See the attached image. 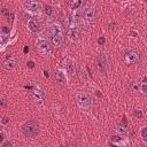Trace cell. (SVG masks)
Here are the masks:
<instances>
[{"instance_id":"cell-1","label":"cell","mask_w":147,"mask_h":147,"mask_svg":"<svg viewBox=\"0 0 147 147\" xmlns=\"http://www.w3.org/2000/svg\"><path fill=\"white\" fill-rule=\"evenodd\" d=\"M39 132V124L34 119H30L22 125V133L26 138H36Z\"/></svg>"},{"instance_id":"cell-2","label":"cell","mask_w":147,"mask_h":147,"mask_svg":"<svg viewBox=\"0 0 147 147\" xmlns=\"http://www.w3.org/2000/svg\"><path fill=\"white\" fill-rule=\"evenodd\" d=\"M76 102L82 110L88 111L92 108V98L87 92L80 91L76 94Z\"/></svg>"},{"instance_id":"cell-3","label":"cell","mask_w":147,"mask_h":147,"mask_svg":"<svg viewBox=\"0 0 147 147\" xmlns=\"http://www.w3.org/2000/svg\"><path fill=\"white\" fill-rule=\"evenodd\" d=\"M68 36L72 41H78L82 36L79 24L77 23L75 17L72 18V16L69 17V22H68Z\"/></svg>"},{"instance_id":"cell-4","label":"cell","mask_w":147,"mask_h":147,"mask_svg":"<svg viewBox=\"0 0 147 147\" xmlns=\"http://www.w3.org/2000/svg\"><path fill=\"white\" fill-rule=\"evenodd\" d=\"M140 53L137 49L127 48L123 53V60L127 65H138L140 63Z\"/></svg>"},{"instance_id":"cell-5","label":"cell","mask_w":147,"mask_h":147,"mask_svg":"<svg viewBox=\"0 0 147 147\" xmlns=\"http://www.w3.org/2000/svg\"><path fill=\"white\" fill-rule=\"evenodd\" d=\"M95 18H96L95 8L93 6H86L83 10V14H82V20H83L84 24L86 26H90L95 22Z\"/></svg>"},{"instance_id":"cell-6","label":"cell","mask_w":147,"mask_h":147,"mask_svg":"<svg viewBox=\"0 0 147 147\" xmlns=\"http://www.w3.org/2000/svg\"><path fill=\"white\" fill-rule=\"evenodd\" d=\"M36 49L41 56H47L51 53V46L48 40L44 37H38L36 39Z\"/></svg>"},{"instance_id":"cell-7","label":"cell","mask_w":147,"mask_h":147,"mask_svg":"<svg viewBox=\"0 0 147 147\" xmlns=\"http://www.w3.org/2000/svg\"><path fill=\"white\" fill-rule=\"evenodd\" d=\"M29 96H30V100H31L34 105H37V106H40V105H42V102H44V92H42V90L39 88L38 86L34 87V88L30 92Z\"/></svg>"},{"instance_id":"cell-8","label":"cell","mask_w":147,"mask_h":147,"mask_svg":"<svg viewBox=\"0 0 147 147\" xmlns=\"http://www.w3.org/2000/svg\"><path fill=\"white\" fill-rule=\"evenodd\" d=\"M95 68L100 75H103L107 70V59L103 53L99 54L95 59Z\"/></svg>"},{"instance_id":"cell-9","label":"cell","mask_w":147,"mask_h":147,"mask_svg":"<svg viewBox=\"0 0 147 147\" xmlns=\"http://www.w3.org/2000/svg\"><path fill=\"white\" fill-rule=\"evenodd\" d=\"M24 7L28 11L33 13V14H38L42 9V6L39 0H26L24 2Z\"/></svg>"},{"instance_id":"cell-10","label":"cell","mask_w":147,"mask_h":147,"mask_svg":"<svg viewBox=\"0 0 147 147\" xmlns=\"http://www.w3.org/2000/svg\"><path fill=\"white\" fill-rule=\"evenodd\" d=\"M47 33H48V36H59V37H63V36H64V33H63V28H62V25H61L60 23H57V22H54V23H52V24L48 26Z\"/></svg>"},{"instance_id":"cell-11","label":"cell","mask_w":147,"mask_h":147,"mask_svg":"<svg viewBox=\"0 0 147 147\" xmlns=\"http://www.w3.org/2000/svg\"><path fill=\"white\" fill-rule=\"evenodd\" d=\"M140 86H141V82L139 79H131L127 84V88L132 94H137L140 92Z\"/></svg>"},{"instance_id":"cell-12","label":"cell","mask_w":147,"mask_h":147,"mask_svg":"<svg viewBox=\"0 0 147 147\" xmlns=\"http://www.w3.org/2000/svg\"><path fill=\"white\" fill-rule=\"evenodd\" d=\"M2 65L6 70H13L15 67V57L11 54H7L2 61Z\"/></svg>"},{"instance_id":"cell-13","label":"cell","mask_w":147,"mask_h":147,"mask_svg":"<svg viewBox=\"0 0 147 147\" xmlns=\"http://www.w3.org/2000/svg\"><path fill=\"white\" fill-rule=\"evenodd\" d=\"M48 40L51 42L52 46H54L55 48H60L63 45L64 41V37H59V36H48Z\"/></svg>"},{"instance_id":"cell-14","label":"cell","mask_w":147,"mask_h":147,"mask_svg":"<svg viewBox=\"0 0 147 147\" xmlns=\"http://www.w3.org/2000/svg\"><path fill=\"white\" fill-rule=\"evenodd\" d=\"M28 29H29L31 32L37 33V32H39V30H40V24H39V22H38L37 20L30 18V20L28 21Z\"/></svg>"},{"instance_id":"cell-15","label":"cell","mask_w":147,"mask_h":147,"mask_svg":"<svg viewBox=\"0 0 147 147\" xmlns=\"http://www.w3.org/2000/svg\"><path fill=\"white\" fill-rule=\"evenodd\" d=\"M55 80H56V83L60 84V85H65V83H67L65 72H64L63 70H61V69L56 70V72H55Z\"/></svg>"},{"instance_id":"cell-16","label":"cell","mask_w":147,"mask_h":147,"mask_svg":"<svg viewBox=\"0 0 147 147\" xmlns=\"http://www.w3.org/2000/svg\"><path fill=\"white\" fill-rule=\"evenodd\" d=\"M114 129H115V131L118 136H121V137H126L127 136V127L125 125H123L121 122H117L115 124Z\"/></svg>"},{"instance_id":"cell-17","label":"cell","mask_w":147,"mask_h":147,"mask_svg":"<svg viewBox=\"0 0 147 147\" xmlns=\"http://www.w3.org/2000/svg\"><path fill=\"white\" fill-rule=\"evenodd\" d=\"M85 0H70V9L71 11H77L84 3Z\"/></svg>"},{"instance_id":"cell-18","label":"cell","mask_w":147,"mask_h":147,"mask_svg":"<svg viewBox=\"0 0 147 147\" xmlns=\"http://www.w3.org/2000/svg\"><path fill=\"white\" fill-rule=\"evenodd\" d=\"M67 71H68V74L71 76V77H74L75 75H76V72H77V70H76V64L74 63V62H68L67 63Z\"/></svg>"},{"instance_id":"cell-19","label":"cell","mask_w":147,"mask_h":147,"mask_svg":"<svg viewBox=\"0 0 147 147\" xmlns=\"http://www.w3.org/2000/svg\"><path fill=\"white\" fill-rule=\"evenodd\" d=\"M42 11H44V14H45L46 16H49V17H52V16L54 15V10H53L52 6H49V5H46V6H44V9H42Z\"/></svg>"},{"instance_id":"cell-20","label":"cell","mask_w":147,"mask_h":147,"mask_svg":"<svg viewBox=\"0 0 147 147\" xmlns=\"http://www.w3.org/2000/svg\"><path fill=\"white\" fill-rule=\"evenodd\" d=\"M140 92L145 95H147V79H145L144 82H141V86H140Z\"/></svg>"},{"instance_id":"cell-21","label":"cell","mask_w":147,"mask_h":147,"mask_svg":"<svg viewBox=\"0 0 147 147\" xmlns=\"http://www.w3.org/2000/svg\"><path fill=\"white\" fill-rule=\"evenodd\" d=\"M122 139L123 138H121V136H118V137H113L111 138V144H114V145H122L123 142H122Z\"/></svg>"},{"instance_id":"cell-22","label":"cell","mask_w":147,"mask_h":147,"mask_svg":"<svg viewBox=\"0 0 147 147\" xmlns=\"http://www.w3.org/2000/svg\"><path fill=\"white\" fill-rule=\"evenodd\" d=\"M140 134H141L142 140H144L145 142H147V126H145V127H142V129H141Z\"/></svg>"},{"instance_id":"cell-23","label":"cell","mask_w":147,"mask_h":147,"mask_svg":"<svg viewBox=\"0 0 147 147\" xmlns=\"http://www.w3.org/2000/svg\"><path fill=\"white\" fill-rule=\"evenodd\" d=\"M1 34L9 36V29H8L7 26H2V29H1Z\"/></svg>"},{"instance_id":"cell-24","label":"cell","mask_w":147,"mask_h":147,"mask_svg":"<svg viewBox=\"0 0 147 147\" xmlns=\"http://www.w3.org/2000/svg\"><path fill=\"white\" fill-rule=\"evenodd\" d=\"M134 116H136V117L141 118V117H142V113H141L140 110H136V111H134Z\"/></svg>"},{"instance_id":"cell-25","label":"cell","mask_w":147,"mask_h":147,"mask_svg":"<svg viewBox=\"0 0 147 147\" xmlns=\"http://www.w3.org/2000/svg\"><path fill=\"white\" fill-rule=\"evenodd\" d=\"M26 65H28L29 68H33V67H34V63H33V61H29V62L26 63Z\"/></svg>"},{"instance_id":"cell-26","label":"cell","mask_w":147,"mask_h":147,"mask_svg":"<svg viewBox=\"0 0 147 147\" xmlns=\"http://www.w3.org/2000/svg\"><path fill=\"white\" fill-rule=\"evenodd\" d=\"M98 42H99V44H103V42H105V38H103V37H102V38H100V39L98 40Z\"/></svg>"},{"instance_id":"cell-27","label":"cell","mask_w":147,"mask_h":147,"mask_svg":"<svg viewBox=\"0 0 147 147\" xmlns=\"http://www.w3.org/2000/svg\"><path fill=\"white\" fill-rule=\"evenodd\" d=\"M6 106V102H5V100H1V107H5Z\"/></svg>"},{"instance_id":"cell-28","label":"cell","mask_w":147,"mask_h":147,"mask_svg":"<svg viewBox=\"0 0 147 147\" xmlns=\"http://www.w3.org/2000/svg\"><path fill=\"white\" fill-rule=\"evenodd\" d=\"M8 122V118L7 117H3V121H2V123H7Z\"/></svg>"},{"instance_id":"cell-29","label":"cell","mask_w":147,"mask_h":147,"mask_svg":"<svg viewBox=\"0 0 147 147\" xmlns=\"http://www.w3.org/2000/svg\"><path fill=\"white\" fill-rule=\"evenodd\" d=\"M44 75H45V77H48V72H47V71H46V70H45V71H44Z\"/></svg>"},{"instance_id":"cell-30","label":"cell","mask_w":147,"mask_h":147,"mask_svg":"<svg viewBox=\"0 0 147 147\" xmlns=\"http://www.w3.org/2000/svg\"><path fill=\"white\" fill-rule=\"evenodd\" d=\"M142 1H144V2H147V0H142Z\"/></svg>"}]
</instances>
